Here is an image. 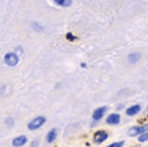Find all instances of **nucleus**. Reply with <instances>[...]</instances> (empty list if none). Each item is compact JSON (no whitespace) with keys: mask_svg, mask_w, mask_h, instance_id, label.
Segmentation results:
<instances>
[{"mask_svg":"<svg viewBox=\"0 0 148 147\" xmlns=\"http://www.w3.org/2000/svg\"><path fill=\"white\" fill-rule=\"evenodd\" d=\"M145 132H148V124L141 125V126H133L128 130V135L130 136H141Z\"/></svg>","mask_w":148,"mask_h":147,"instance_id":"f257e3e1","label":"nucleus"},{"mask_svg":"<svg viewBox=\"0 0 148 147\" xmlns=\"http://www.w3.org/2000/svg\"><path fill=\"white\" fill-rule=\"evenodd\" d=\"M4 61H5V64L8 65V66L14 67L19 63V56L16 55L15 52H8V54L4 56Z\"/></svg>","mask_w":148,"mask_h":147,"instance_id":"f03ea898","label":"nucleus"},{"mask_svg":"<svg viewBox=\"0 0 148 147\" xmlns=\"http://www.w3.org/2000/svg\"><path fill=\"white\" fill-rule=\"evenodd\" d=\"M44 124H45V117L44 116H39V117H35L34 120H31L30 122H29V124H27V128L29 130H38Z\"/></svg>","mask_w":148,"mask_h":147,"instance_id":"7ed1b4c3","label":"nucleus"},{"mask_svg":"<svg viewBox=\"0 0 148 147\" xmlns=\"http://www.w3.org/2000/svg\"><path fill=\"white\" fill-rule=\"evenodd\" d=\"M107 137H108V133L106 131H97L93 136V141L95 144H102L103 141L107 140Z\"/></svg>","mask_w":148,"mask_h":147,"instance_id":"20e7f679","label":"nucleus"},{"mask_svg":"<svg viewBox=\"0 0 148 147\" xmlns=\"http://www.w3.org/2000/svg\"><path fill=\"white\" fill-rule=\"evenodd\" d=\"M106 111H107V107H106V106H102V107L96 109V110L93 111V113H92V118H93L95 121L101 120V118L103 117V115H105Z\"/></svg>","mask_w":148,"mask_h":147,"instance_id":"39448f33","label":"nucleus"},{"mask_svg":"<svg viewBox=\"0 0 148 147\" xmlns=\"http://www.w3.org/2000/svg\"><path fill=\"white\" fill-rule=\"evenodd\" d=\"M120 121H121L120 113H111V115H108L107 118H106V122H107L108 125H117V124H120Z\"/></svg>","mask_w":148,"mask_h":147,"instance_id":"423d86ee","label":"nucleus"},{"mask_svg":"<svg viewBox=\"0 0 148 147\" xmlns=\"http://www.w3.org/2000/svg\"><path fill=\"white\" fill-rule=\"evenodd\" d=\"M139 111H141V105L136 104V105L130 106V107L126 110V113H127V116H134V115H137V113H139Z\"/></svg>","mask_w":148,"mask_h":147,"instance_id":"0eeeda50","label":"nucleus"},{"mask_svg":"<svg viewBox=\"0 0 148 147\" xmlns=\"http://www.w3.org/2000/svg\"><path fill=\"white\" fill-rule=\"evenodd\" d=\"M26 142H27L26 136L21 135V136H18V137H15L14 140H13V146L14 147H21V146L25 145Z\"/></svg>","mask_w":148,"mask_h":147,"instance_id":"6e6552de","label":"nucleus"},{"mask_svg":"<svg viewBox=\"0 0 148 147\" xmlns=\"http://www.w3.org/2000/svg\"><path fill=\"white\" fill-rule=\"evenodd\" d=\"M56 137H57V132H56V130L55 128H52L47 133V136H46V141L49 142V144H51V142H54L56 140Z\"/></svg>","mask_w":148,"mask_h":147,"instance_id":"1a4fd4ad","label":"nucleus"},{"mask_svg":"<svg viewBox=\"0 0 148 147\" xmlns=\"http://www.w3.org/2000/svg\"><path fill=\"white\" fill-rule=\"evenodd\" d=\"M127 59H128L130 64H136L139 59H141V55L137 54V52H133V54H130V55H128V58H127Z\"/></svg>","mask_w":148,"mask_h":147,"instance_id":"9d476101","label":"nucleus"},{"mask_svg":"<svg viewBox=\"0 0 148 147\" xmlns=\"http://www.w3.org/2000/svg\"><path fill=\"white\" fill-rule=\"evenodd\" d=\"M55 4L60 6H70L72 4L71 0H55Z\"/></svg>","mask_w":148,"mask_h":147,"instance_id":"9b49d317","label":"nucleus"},{"mask_svg":"<svg viewBox=\"0 0 148 147\" xmlns=\"http://www.w3.org/2000/svg\"><path fill=\"white\" fill-rule=\"evenodd\" d=\"M138 141L139 142H146V141H148V132H145L143 135H141V136H138Z\"/></svg>","mask_w":148,"mask_h":147,"instance_id":"f8f14e48","label":"nucleus"},{"mask_svg":"<svg viewBox=\"0 0 148 147\" xmlns=\"http://www.w3.org/2000/svg\"><path fill=\"white\" fill-rule=\"evenodd\" d=\"M123 145H125V142L120 141V142H114V144H111V145H108L107 147H122Z\"/></svg>","mask_w":148,"mask_h":147,"instance_id":"ddd939ff","label":"nucleus"},{"mask_svg":"<svg viewBox=\"0 0 148 147\" xmlns=\"http://www.w3.org/2000/svg\"><path fill=\"white\" fill-rule=\"evenodd\" d=\"M66 38H67L69 40H71V41H73V40H75V36H73L72 34H70V32H69V34L66 35Z\"/></svg>","mask_w":148,"mask_h":147,"instance_id":"4468645a","label":"nucleus"}]
</instances>
